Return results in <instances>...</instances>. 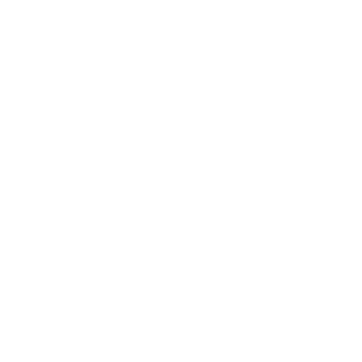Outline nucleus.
I'll use <instances>...</instances> for the list:
<instances>
[]
</instances>
